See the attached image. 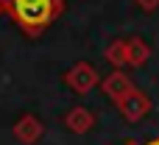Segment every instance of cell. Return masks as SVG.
<instances>
[{
    "mask_svg": "<svg viewBox=\"0 0 159 145\" xmlns=\"http://www.w3.org/2000/svg\"><path fill=\"white\" fill-rule=\"evenodd\" d=\"M126 59H129V64H143L148 59V45L140 39H129L126 42Z\"/></svg>",
    "mask_w": 159,
    "mask_h": 145,
    "instance_id": "7",
    "label": "cell"
},
{
    "mask_svg": "<svg viewBox=\"0 0 159 145\" xmlns=\"http://www.w3.org/2000/svg\"><path fill=\"white\" fill-rule=\"evenodd\" d=\"M106 59H109L112 64H117V67L129 64V59H126V39H115V42L106 48Z\"/></svg>",
    "mask_w": 159,
    "mask_h": 145,
    "instance_id": "8",
    "label": "cell"
},
{
    "mask_svg": "<svg viewBox=\"0 0 159 145\" xmlns=\"http://www.w3.org/2000/svg\"><path fill=\"white\" fill-rule=\"evenodd\" d=\"M101 89H103V95H106L109 101L120 103V101H123L129 92H134V84H131V78H129L126 73L115 70V73H109V75L101 81Z\"/></svg>",
    "mask_w": 159,
    "mask_h": 145,
    "instance_id": "4",
    "label": "cell"
},
{
    "mask_svg": "<svg viewBox=\"0 0 159 145\" xmlns=\"http://www.w3.org/2000/svg\"><path fill=\"white\" fill-rule=\"evenodd\" d=\"M148 106H151V103H148V98H145V95H143L140 89L129 92V95H126V98H123V101L117 103L120 115H123L126 120H131V123H137V120H140V117H143V115L148 112Z\"/></svg>",
    "mask_w": 159,
    "mask_h": 145,
    "instance_id": "5",
    "label": "cell"
},
{
    "mask_svg": "<svg viewBox=\"0 0 159 145\" xmlns=\"http://www.w3.org/2000/svg\"><path fill=\"white\" fill-rule=\"evenodd\" d=\"M64 81H67V87L75 89L78 95H87L89 89H95V87L101 84V75H98V70H95L89 61H78V64H73V67L64 73Z\"/></svg>",
    "mask_w": 159,
    "mask_h": 145,
    "instance_id": "2",
    "label": "cell"
},
{
    "mask_svg": "<svg viewBox=\"0 0 159 145\" xmlns=\"http://www.w3.org/2000/svg\"><path fill=\"white\" fill-rule=\"evenodd\" d=\"M145 145H159V140H151V143H145Z\"/></svg>",
    "mask_w": 159,
    "mask_h": 145,
    "instance_id": "10",
    "label": "cell"
},
{
    "mask_svg": "<svg viewBox=\"0 0 159 145\" xmlns=\"http://www.w3.org/2000/svg\"><path fill=\"white\" fill-rule=\"evenodd\" d=\"M64 126H67L73 134H87V131L95 126V115H92L87 106H73V109L64 115Z\"/></svg>",
    "mask_w": 159,
    "mask_h": 145,
    "instance_id": "6",
    "label": "cell"
},
{
    "mask_svg": "<svg viewBox=\"0 0 159 145\" xmlns=\"http://www.w3.org/2000/svg\"><path fill=\"white\" fill-rule=\"evenodd\" d=\"M137 3H140V6H143L145 11H151V8H154V6L159 3V0H137Z\"/></svg>",
    "mask_w": 159,
    "mask_h": 145,
    "instance_id": "9",
    "label": "cell"
},
{
    "mask_svg": "<svg viewBox=\"0 0 159 145\" xmlns=\"http://www.w3.org/2000/svg\"><path fill=\"white\" fill-rule=\"evenodd\" d=\"M0 6L14 17L25 34H39L61 11L64 0H0Z\"/></svg>",
    "mask_w": 159,
    "mask_h": 145,
    "instance_id": "1",
    "label": "cell"
},
{
    "mask_svg": "<svg viewBox=\"0 0 159 145\" xmlns=\"http://www.w3.org/2000/svg\"><path fill=\"white\" fill-rule=\"evenodd\" d=\"M14 140L22 145H36L42 140V134H45V126H42V120L36 117V115H22L17 123H14Z\"/></svg>",
    "mask_w": 159,
    "mask_h": 145,
    "instance_id": "3",
    "label": "cell"
}]
</instances>
